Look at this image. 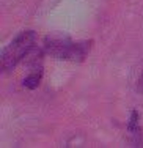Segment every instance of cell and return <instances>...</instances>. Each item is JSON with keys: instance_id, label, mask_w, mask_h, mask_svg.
I'll list each match as a JSON object with an SVG mask.
<instances>
[{"instance_id": "obj_1", "label": "cell", "mask_w": 143, "mask_h": 148, "mask_svg": "<svg viewBox=\"0 0 143 148\" xmlns=\"http://www.w3.org/2000/svg\"><path fill=\"white\" fill-rule=\"evenodd\" d=\"M44 51L50 57L58 60H68V62L80 63L88 57L93 47V41H72L68 35L54 33L44 38Z\"/></svg>"}, {"instance_id": "obj_2", "label": "cell", "mask_w": 143, "mask_h": 148, "mask_svg": "<svg viewBox=\"0 0 143 148\" xmlns=\"http://www.w3.org/2000/svg\"><path fill=\"white\" fill-rule=\"evenodd\" d=\"M36 35L33 30L20 32L10 44H6L2 51V69L3 73H10L19 65L29 54L33 51Z\"/></svg>"}, {"instance_id": "obj_3", "label": "cell", "mask_w": 143, "mask_h": 148, "mask_svg": "<svg viewBox=\"0 0 143 148\" xmlns=\"http://www.w3.org/2000/svg\"><path fill=\"white\" fill-rule=\"evenodd\" d=\"M29 55V74L22 79V85L29 90H35L39 87L41 79H43V51L33 47V51Z\"/></svg>"}, {"instance_id": "obj_4", "label": "cell", "mask_w": 143, "mask_h": 148, "mask_svg": "<svg viewBox=\"0 0 143 148\" xmlns=\"http://www.w3.org/2000/svg\"><path fill=\"white\" fill-rule=\"evenodd\" d=\"M138 129V112L137 110H132L131 120H129V131L132 134H135Z\"/></svg>"}, {"instance_id": "obj_5", "label": "cell", "mask_w": 143, "mask_h": 148, "mask_svg": "<svg viewBox=\"0 0 143 148\" xmlns=\"http://www.w3.org/2000/svg\"><path fill=\"white\" fill-rule=\"evenodd\" d=\"M138 87H140V90L143 91V74H142V77H140V82H138Z\"/></svg>"}]
</instances>
